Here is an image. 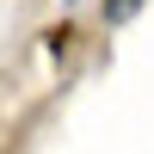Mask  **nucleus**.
I'll use <instances>...</instances> for the list:
<instances>
[{"mask_svg": "<svg viewBox=\"0 0 154 154\" xmlns=\"http://www.w3.org/2000/svg\"><path fill=\"white\" fill-rule=\"evenodd\" d=\"M99 12H105V25H130L142 12V0H99Z\"/></svg>", "mask_w": 154, "mask_h": 154, "instance_id": "1", "label": "nucleus"}]
</instances>
